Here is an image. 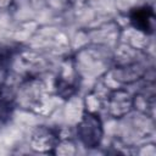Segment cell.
<instances>
[{
  "label": "cell",
  "instance_id": "obj_2",
  "mask_svg": "<svg viewBox=\"0 0 156 156\" xmlns=\"http://www.w3.org/2000/svg\"><path fill=\"white\" fill-rule=\"evenodd\" d=\"M129 21L134 28L145 33L152 34L154 33V23H155V13L154 9L149 5H143L134 7L129 11Z\"/></svg>",
  "mask_w": 156,
  "mask_h": 156
},
{
  "label": "cell",
  "instance_id": "obj_4",
  "mask_svg": "<svg viewBox=\"0 0 156 156\" xmlns=\"http://www.w3.org/2000/svg\"><path fill=\"white\" fill-rule=\"evenodd\" d=\"M60 141L58 134L55 129L40 126L32 134V145L39 151H50L51 147H55Z\"/></svg>",
  "mask_w": 156,
  "mask_h": 156
},
{
  "label": "cell",
  "instance_id": "obj_5",
  "mask_svg": "<svg viewBox=\"0 0 156 156\" xmlns=\"http://www.w3.org/2000/svg\"><path fill=\"white\" fill-rule=\"evenodd\" d=\"M18 51L20 48L17 45L0 43V73L6 71L11 66V62Z\"/></svg>",
  "mask_w": 156,
  "mask_h": 156
},
{
  "label": "cell",
  "instance_id": "obj_3",
  "mask_svg": "<svg viewBox=\"0 0 156 156\" xmlns=\"http://www.w3.org/2000/svg\"><path fill=\"white\" fill-rule=\"evenodd\" d=\"M16 102L17 98L13 89L5 83H0V126H5L11 121Z\"/></svg>",
  "mask_w": 156,
  "mask_h": 156
},
{
  "label": "cell",
  "instance_id": "obj_1",
  "mask_svg": "<svg viewBox=\"0 0 156 156\" xmlns=\"http://www.w3.org/2000/svg\"><path fill=\"white\" fill-rule=\"evenodd\" d=\"M104 135L100 117L91 112H85L77 124V136L87 149H95L100 145Z\"/></svg>",
  "mask_w": 156,
  "mask_h": 156
}]
</instances>
